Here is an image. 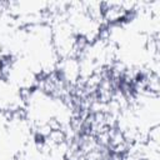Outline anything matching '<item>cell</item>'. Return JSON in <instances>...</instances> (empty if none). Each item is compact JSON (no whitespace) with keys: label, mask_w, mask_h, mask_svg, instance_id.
I'll return each mask as SVG.
<instances>
[{"label":"cell","mask_w":160,"mask_h":160,"mask_svg":"<svg viewBox=\"0 0 160 160\" xmlns=\"http://www.w3.org/2000/svg\"><path fill=\"white\" fill-rule=\"evenodd\" d=\"M65 160H74V159H65Z\"/></svg>","instance_id":"obj_1"}]
</instances>
